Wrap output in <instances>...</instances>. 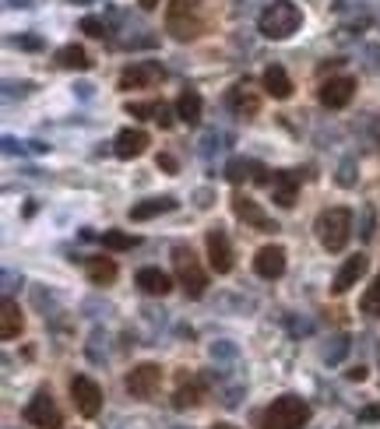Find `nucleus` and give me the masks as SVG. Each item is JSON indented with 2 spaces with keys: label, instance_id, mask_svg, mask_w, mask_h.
Here are the masks:
<instances>
[{
  "label": "nucleus",
  "instance_id": "nucleus-19",
  "mask_svg": "<svg viewBox=\"0 0 380 429\" xmlns=\"http://www.w3.org/2000/svg\"><path fill=\"white\" fill-rule=\"evenodd\" d=\"M201 398H204V384H201V380H187V377H180V387H177V394H173V408H180V412L197 408V405H201Z\"/></svg>",
  "mask_w": 380,
  "mask_h": 429
},
{
  "label": "nucleus",
  "instance_id": "nucleus-16",
  "mask_svg": "<svg viewBox=\"0 0 380 429\" xmlns=\"http://www.w3.org/2000/svg\"><path fill=\"white\" fill-rule=\"evenodd\" d=\"M145 148H148V134L145 130H120L116 141H113V151L120 159H138V155H145Z\"/></svg>",
  "mask_w": 380,
  "mask_h": 429
},
{
  "label": "nucleus",
  "instance_id": "nucleus-15",
  "mask_svg": "<svg viewBox=\"0 0 380 429\" xmlns=\"http://www.w3.org/2000/svg\"><path fill=\"white\" fill-rule=\"evenodd\" d=\"M254 271H257L261 278H279V275L285 271V250L279 246V243L261 246L257 257H254Z\"/></svg>",
  "mask_w": 380,
  "mask_h": 429
},
{
  "label": "nucleus",
  "instance_id": "nucleus-41",
  "mask_svg": "<svg viewBox=\"0 0 380 429\" xmlns=\"http://www.w3.org/2000/svg\"><path fill=\"white\" fill-rule=\"evenodd\" d=\"M377 141H380V134H377Z\"/></svg>",
  "mask_w": 380,
  "mask_h": 429
},
{
  "label": "nucleus",
  "instance_id": "nucleus-11",
  "mask_svg": "<svg viewBox=\"0 0 380 429\" xmlns=\"http://www.w3.org/2000/svg\"><path fill=\"white\" fill-rule=\"evenodd\" d=\"M317 96H320V106H328V109L349 106L352 96H356V78H328Z\"/></svg>",
  "mask_w": 380,
  "mask_h": 429
},
{
  "label": "nucleus",
  "instance_id": "nucleus-35",
  "mask_svg": "<svg viewBox=\"0 0 380 429\" xmlns=\"http://www.w3.org/2000/svg\"><path fill=\"white\" fill-rule=\"evenodd\" d=\"M359 419H363V423H377V419H380V405H370V408H363V412H359Z\"/></svg>",
  "mask_w": 380,
  "mask_h": 429
},
{
  "label": "nucleus",
  "instance_id": "nucleus-10",
  "mask_svg": "<svg viewBox=\"0 0 380 429\" xmlns=\"http://www.w3.org/2000/svg\"><path fill=\"white\" fill-rule=\"evenodd\" d=\"M204 246H208V264H211V271H215V275H229V271H233V246H229L225 232H222V229H211V232L204 236Z\"/></svg>",
  "mask_w": 380,
  "mask_h": 429
},
{
  "label": "nucleus",
  "instance_id": "nucleus-39",
  "mask_svg": "<svg viewBox=\"0 0 380 429\" xmlns=\"http://www.w3.org/2000/svg\"><path fill=\"white\" fill-rule=\"evenodd\" d=\"M138 4H141L145 11H155V7H159V0H138Z\"/></svg>",
  "mask_w": 380,
  "mask_h": 429
},
{
  "label": "nucleus",
  "instance_id": "nucleus-1",
  "mask_svg": "<svg viewBox=\"0 0 380 429\" xmlns=\"http://www.w3.org/2000/svg\"><path fill=\"white\" fill-rule=\"evenodd\" d=\"M303 25V11L292 4V0H275L261 11L257 18V28L264 39H289L296 28Z\"/></svg>",
  "mask_w": 380,
  "mask_h": 429
},
{
  "label": "nucleus",
  "instance_id": "nucleus-31",
  "mask_svg": "<svg viewBox=\"0 0 380 429\" xmlns=\"http://www.w3.org/2000/svg\"><path fill=\"white\" fill-rule=\"evenodd\" d=\"M155 106H159V103H127V113H130V116H148V120H155Z\"/></svg>",
  "mask_w": 380,
  "mask_h": 429
},
{
  "label": "nucleus",
  "instance_id": "nucleus-28",
  "mask_svg": "<svg viewBox=\"0 0 380 429\" xmlns=\"http://www.w3.org/2000/svg\"><path fill=\"white\" fill-rule=\"evenodd\" d=\"M359 310H363L367 317H377L380 314V275H377V282L367 289V296L359 299Z\"/></svg>",
  "mask_w": 380,
  "mask_h": 429
},
{
  "label": "nucleus",
  "instance_id": "nucleus-34",
  "mask_svg": "<svg viewBox=\"0 0 380 429\" xmlns=\"http://www.w3.org/2000/svg\"><path fill=\"white\" fill-rule=\"evenodd\" d=\"M155 123H159V127H166V130L173 127V109L166 106V103H159V106H155Z\"/></svg>",
  "mask_w": 380,
  "mask_h": 429
},
{
  "label": "nucleus",
  "instance_id": "nucleus-9",
  "mask_svg": "<svg viewBox=\"0 0 380 429\" xmlns=\"http://www.w3.org/2000/svg\"><path fill=\"white\" fill-rule=\"evenodd\" d=\"M159 384H162V370L155 362H141L127 373V391L134 398H152L159 391Z\"/></svg>",
  "mask_w": 380,
  "mask_h": 429
},
{
  "label": "nucleus",
  "instance_id": "nucleus-27",
  "mask_svg": "<svg viewBox=\"0 0 380 429\" xmlns=\"http://www.w3.org/2000/svg\"><path fill=\"white\" fill-rule=\"evenodd\" d=\"M141 239L138 236H127V232H102V246L106 250H134Z\"/></svg>",
  "mask_w": 380,
  "mask_h": 429
},
{
  "label": "nucleus",
  "instance_id": "nucleus-22",
  "mask_svg": "<svg viewBox=\"0 0 380 429\" xmlns=\"http://www.w3.org/2000/svg\"><path fill=\"white\" fill-rule=\"evenodd\" d=\"M85 271H89V282L92 285H109L116 282V264L109 257H89L85 261Z\"/></svg>",
  "mask_w": 380,
  "mask_h": 429
},
{
  "label": "nucleus",
  "instance_id": "nucleus-18",
  "mask_svg": "<svg viewBox=\"0 0 380 429\" xmlns=\"http://www.w3.org/2000/svg\"><path fill=\"white\" fill-rule=\"evenodd\" d=\"M261 85H264V92H268L272 99H289V96H292V81H289V74H285L279 64H272V67L261 74Z\"/></svg>",
  "mask_w": 380,
  "mask_h": 429
},
{
  "label": "nucleus",
  "instance_id": "nucleus-7",
  "mask_svg": "<svg viewBox=\"0 0 380 429\" xmlns=\"http://www.w3.org/2000/svg\"><path fill=\"white\" fill-rule=\"evenodd\" d=\"M71 401H74V408L85 419H95L102 412V387L95 380H89V377H74L71 380Z\"/></svg>",
  "mask_w": 380,
  "mask_h": 429
},
{
  "label": "nucleus",
  "instance_id": "nucleus-5",
  "mask_svg": "<svg viewBox=\"0 0 380 429\" xmlns=\"http://www.w3.org/2000/svg\"><path fill=\"white\" fill-rule=\"evenodd\" d=\"M173 264H177V278H180L184 292H187L190 299H201L204 289H208V275H204V268L197 264L194 250H190V246H177V250H173Z\"/></svg>",
  "mask_w": 380,
  "mask_h": 429
},
{
  "label": "nucleus",
  "instance_id": "nucleus-17",
  "mask_svg": "<svg viewBox=\"0 0 380 429\" xmlns=\"http://www.w3.org/2000/svg\"><path fill=\"white\" fill-rule=\"evenodd\" d=\"M296 190H299V176H296V173H275L272 198H275L279 208H292V205H296Z\"/></svg>",
  "mask_w": 380,
  "mask_h": 429
},
{
  "label": "nucleus",
  "instance_id": "nucleus-24",
  "mask_svg": "<svg viewBox=\"0 0 380 429\" xmlns=\"http://www.w3.org/2000/svg\"><path fill=\"white\" fill-rule=\"evenodd\" d=\"M57 64L67 67V71H89V67H92V60H89V53H85L82 46H64V50H57Z\"/></svg>",
  "mask_w": 380,
  "mask_h": 429
},
{
  "label": "nucleus",
  "instance_id": "nucleus-36",
  "mask_svg": "<svg viewBox=\"0 0 380 429\" xmlns=\"http://www.w3.org/2000/svg\"><path fill=\"white\" fill-rule=\"evenodd\" d=\"M155 162H159V169H166V173H177V159H173V155H159Z\"/></svg>",
  "mask_w": 380,
  "mask_h": 429
},
{
  "label": "nucleus",
  "instance_id": "nucleus-32",
  "mask_svg": "<svg viewBox=\"0 0 380 429\" xmlns=\"http://www.w3.org/2000/svg\"><path fill=\"white\" fill-rule=\"evenodd\" d=\"M254 183H257V187H272V183H275V173H272L268 166L257 162V166H254Z\"/></svg>",
  "mask_w": 380,
  "mask_h": 429
},
{
  "label": "nucleus",
  "instance_id": "nucleus-12",
  "mask_svg": "<svg viewBox=\"0 0 380 429\" xmlns=\"http://www.w3.org/2000/svg\"><path fill=\"white\" fill-rule=\"evenodd\" d=\"M233 212H236V218H243L250 229H257V232H279V225L257 208V201H250V198H243V194L233 198Z\"/></svg>",
  "mask_w": 380,
  "mask_h": 429
},
{
  "label": "nucleus",
  "instance_id": "nucleus-14",
  "mask_svg": "<svg viewBox=\"0 0 380 429\" xmlns=\"http://www.w3.org/2000/svg\"><path fill=\"white\" fill-rule=\"evenodd\" d=\"M225 106L233 109L236 116L250 120V116H257V113H261V96H257L254 88H247V85H233V88H229V96H225Z\"/></svg>",
  "mask_w": 380,
  "mask_h": 429
},
{
  "label": "nucleus",
  "instance_id": "nucleus-33",
  "mask_svg": "<svg viewBox=\"0 0 380 429\" xmlns=\"http://www.w3.org/2000/svg\"><path fill=\"white\" fill-rule=\"evenodd\" d=\"M345 348H349V338H335V345L324 352V355H328V362H338V359L345 355Z\"/></svg>",
  "mask_w": 380,
  "mask_h": 429
},
{
  "label": "nucleus",
  "instance_id": "nucleus-8",
  "mask_svg": "<svg viewBox=\"0 0 380 429\" xmlns=\"http://www.w3.org/2000/svg\"><path fill=\"white\" fill-rule=\"evenodd\" d=\"M25 423L28 426H39V429H60V412H57V405H53V398L46 391H39L25 405Z\"/></svg>",
  "mask_w": 380,
  "mask_h": 429
},
{
  "label": "nucleus",
  "instance_id": "nucleus-26",
  "mask_svg": "<svg viewBox=\"0 0 380 429\" xmlns=\"http://www.w3.org/2000/svg\"><path fill=\"white\" fill-rule=\"evenodd\" d=\"M254 166H257V162H247V159H233V162L225 166V180L240 187V183L254 180Z\"/></svg>",
  "mask_w": 380,
  "mask_h": 429
},
{
  "label": "nucleus",
  "instance_id": "nucleus-2",
  "mask_svg": "<svg viewBox=\"0 0 380 429\" xmlns=\"http://www.w3.org/2000/svg\"><path fill=\"white\" fill-rule=\"evenodd\" d=\"M306 423H310V405L296 394L275 398L261 416V429H303Z\"/></svg>",
  "mask_w": 380,
  "mask_h": 429
},
{
  "label": "nucleus",
  "instance_id": "nucleus-3",
  "mask_svg": "<svg viewBox=\"0 0 380 429\" xmlns=\"http://www.w3.org/2000/svg\"><path fill=\"white\" fill-rule=\"evenodd\" d=\"M313 229H317L320 246H324L328 253H338V250L349 243V236H352V212H349V208H328V212L317 214Z\"/></svg>",
  "mask_w": 380,
  "mask_h": 429
},
{
  "label": "nucleus",
  "instance_id": "nucleus-25",
  "mask_svg": "<svg viewBox=\"0 0 380 429\" xmlns=\"http://www.w3.org/2000/svg\"><path fill=\"white\" fill-rule=\"evenodd\" d=\"M177 116H180L184 123H197V120H201V96H197L194 88H184V92H180V99H177Z\"/></svg>",
  "mask_w": 380,
  "mask_h": 429
},
{
  "label": "nucleus",
  "instance_id": "nucleus-38",
  "mask_svg": "<svg viewBox=\"0 0 380 429\" xmlns=\"http://www.w3.org/2000/svg\"><path fill=\"white\" fill-rule=\"evenodd\" d=\"M289 331H292V334H306V331H310V324H306V321H289Z\"/></svg>",
  "mask_w": 380,
  "mask_h": 429
},
{
  "label": "nucleus",
  "instance_id": "nucleus-6",
  "mask_svg": "<svg viewBox=\"0 0 380 429\" xmlns=\"http://www.w3.org/2000/svg\"><path fill=\"white\" fill-rule=\"evenodd\" d=\"M162 78H166V71L155 60H138V64H130V67L120 71V81L116 85L123 92H130V88H155Z\"/></svg>",
  "mask_w": 380,
  "mask_h": 429
},
{
  "label": "nucleus",
  "instance_id": "nucleus-23",
  "mask_svg": "<svg viewBox=\"0 0 380 429\" xmlns=\"http://www.w3.org/2000/svg\"><path fill=\"white\" fill-rule=\"evenodd\" d=\"M173 208H177V201H173V198H152V201L134 205V208H130V218H134V222H145V218H155V214L173 212Z\"/></svg>",
  "mask_w": 380,
  "mask_h": 429
},
{
  "label": "nucleus",
  "instance_id": "nucleus-4",
  "mask_svg": "<svg viewBox=\"0 0 380 429\" xmlns=\"http://www.w3.org/2000/svg\"><path fill=\"white\" fill-rule=\"evenodd\" d=\"M166 28L173 32V39L190 42L201 35L204 28V18H201V0H173L169 11H166Z\"/></svg>",
  "mask_w": 380,
  "mask_h": 429
},
{
  "label": "nucleus",
  "instance_id": "nucleus-13",
  "mask_svg": "<svg viewBox=\"0 0 380 429\" xmlns=\"http://www.w3.org/2000/svg\"><path fill=\"white\" fill-rule=\"evenodd\" d=\"M367 268H370V257L367 253H356V257H349L345 264H342V271L335 275V285H331V292L335 296H345L363 275H367Z\"/></svg>",
  "mask_w": 380,
  "mask_h": 429
},
{
  "label": "nucleus",
  "instance_id": "nucleus-40",
  "mask_svg": "<svg viewBox=\"0 0 380 429\" xmlns=\"http://www.w3.org/2000/svg\"><path fill=\"white\" fill-rule=\"evenodd\" d=\"M211 429H236V426H229V423H218V426H211Z\"/></svg>",
  "mask_w": 380,
  "mask_h": 429
},
{
  "label": "nucleus",
  "instance_id": "nucleus-29",
  "mask_svg": "<svg viewBox=\"0 0 380 429\" xmlns=\"http://www.w3.org/2000/svg\"><path fill=\"white\" fill-rule=\"evenodd\" d=\"M356 176H359V173H356V162H352V159H345V162L338 166V187H352V183H356Z\"/></svg>",
  "mask_w": 380,
  "mask_h": 429
},
{
  "label": "nucleus",
  "instance_id": "nucleus-20",
  "mask_svg": "<svg viewBox=\"0 0 380 429\" xmlns=\"http://www.w3.org/2000/svg\"><path fill=\"white\" fill-rule=\"evenodd\" d=\"M138 285H141V292H148V296H166V292L173 289L169 275L159 271V268H141V271H138Z\"/></svg>",
  "mask_w": 380,
  "mask_h": 429
},
{
  "label": "nucleus",
  "instance_id": "nucleus-30",
  "mask_svg": "<svg viewBox=\"0 0 380 429\" xmlns=\"http://www.w3.org/2000/svg\"><path fill=\"white\" fill-rule=\"evenodd\" d=\"M82 32L92 35V39H102V35H106V25H102L99 18H82Z\"/></svg>",
  "mask_w": 380,
  "mask_h": 429
},
{
  "label": "nucleus",
  "instance_id": "nucleus-37",
  "mask_svg": "<svg viewBox=\"0 0 380 429\" xmlns=\"http://www.w3.org/2000/svg\"><path fill=\"white\" fill-rule=\"evenodd\" d=\"M345 377H349L352 384H363V380H367V366H352V370H349Z\"/></svg>",
  "mask_w": 380,
  "mask_h": 429
},
{
  "label": "nucleus",
  "instance_id": "nucleus-21",
  "mask_svg": "<svg viewBox=\"0 0 380 429\" xmlns=\"http://www.w3.org/2000/svg\"><path fill=\"white\" fill-rule=\"evenodd\" d=\"M21 327H25V321H21L18 303L14 299H4V307H0V338L4 341H14L21 334Z\"/></svg>",
  "mask_w": 380,
  "mask_h": 429
}]
</instances>
